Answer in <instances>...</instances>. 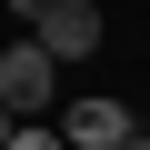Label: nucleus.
Returning a JSON list of instances; mask_svg holds the SVG:
<instances>
[{
	"instance_id": "f257e3e1",
	"label": "nucleus",
	"mask_w": 150,
	"mask_h": 150,
	"mask_svg": "<svg viewBox=\"0 0 150 150\" xmlns=\"http://www.w3.org/2000/svg\"><path fill=\"white\" fill-rule=\"evenodd\" d=\"M50 90H60V60H50L40 40L0 50V100H10V120H40V110H50Z\"/></svg>"
},
{
	"instance_id": "7ed1b4c3",
	"label": "nucleus",
	"mask_w": 150,
	"mask_h": 150,
	"mask_svg": "<svg viewBox=\"0 0 150 150\" xmlns=\"http://www.w3.org/2000/svg\"><path fill=\"white\" fill-rule=\"evenodd\" d=\"M30 40H40L50 60H90V50H100V10H90V0H50V20H40Z\"/></svg>"
},
{
	"instance_id": "39448f33",
	"label": "nucleus",
	"mask_w": 150,
	"mask_h": 150,
	"mask_svg": "<svg viewBox=\"0 0 150 150\" xmlns=\"http://www.w3.org/2000/svg\"><path fill=\"white\" fill-rule=\"evenodd\" d=\"M10 10H20V20H30V30H40V20H50V0H10Z\"/></svg>"
},
{
	"instance_id": "20e7f679",
	"label": "nucleus",
	"mask_w": 150,
	"mask_h": 150,
	"mask_svg": "<svg viewBox=\"0 0 150 150\" xmlns=\"http://www.w3.org/2000/svg\"><path fill=\"white\" fill-rule=\"evenodd\" d=\"M10 150H70V140H60V120H20V130H10Z\"/></svg>"
},
{
	"instance_id": "423d86ee",
	"label": "nucleus",
	"mask_w": 150,
	"mask_h": 150,
	"mask_svg": "<svg viewBox=\"0 0 150 150\" xmlns=\"http://www.w3.org/2000/svg\"><path fill=\"white\" fill-rule=\"evenodd\" d=\"M10 130H20V120H10V100H0V150H10Z\"/></svg>"
},
{
	"instance_id": "f03ea898",
	"label": "nucleus",
	"mask_w": 150,
	"mask_h": 150,
	"mask_svg": "<svg viewBox=\"0 0 150 150\" xmlns=\"http://www.w3.org/2000/svg\"><path fill=\"white\" fill-rule=\"evenodd\" d=\"M60 140H70V150H120V140H140V120H130L110 90H90V100L60 110Z\"/></svg>"
},
{
	"instance_id": "0eeeda50",
	"label": "nucleus",
	"mask_w": 150,
	"mask_h": 150,
	"mask_svg": "<svg viewBox=\"0 0 150 150\" xmlns=\"http://www.w3.org/2000/svg\"><path fill=\"white\" fill-rule=\"evenodd\" d=\"M120 150H150V140H120Z\"/></svg>"
}]
</instances>
